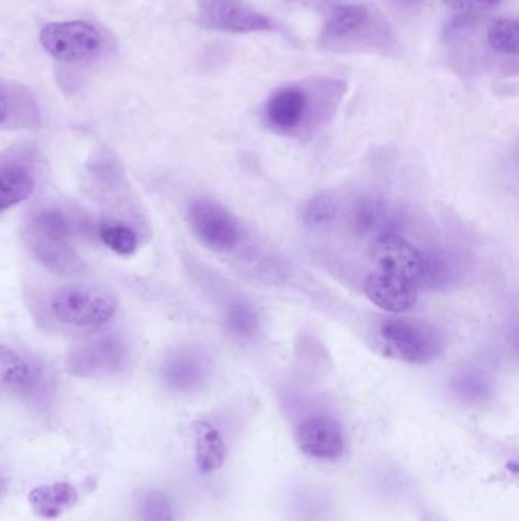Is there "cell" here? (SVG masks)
<instances>
[{"label":"cell","instance_id":"obj_14","mask_svg":"<svg viewBox=\"0 0 519 521\" xmlns=\"http://www.w3.org/2000/svg\"><path fill=\"white\" fill-rule=\"evenodd\" d=\"M28 500L32 511L40 518L55 520L77 505L78 493L69 483L55 482L37 486L29 493Z\"/></svg>","mask_w":519,"mask_h":521},{"label":"cell","instance_id":"obj_2","mask_svg":"<svg viewBox=\"0 0 519 521\" xmlns=\"http://www.w3.org/2000/svg\"><path fill=\"white\" fill-rule=\"evenodd\" d=\"M370 342L379 355L414 365L431 362L443 349V337L436 327L407 317L378 320Z\"/></svg>","mask_w":519,"mask_h":521},{"label":"cell","instance_id":"obj_25","mask_svg":"<svg viewBox=\"0 0 519 521\" xmlns=\"http://www.w3.org/2000/svg\"><path fill=\"white\" fill-rule=\"evenodd\" d=\"M503 0H443V4L451 10L472 13V11L492 10L498 7Z\"/></svg>","mask_w":519,"mask_h":521},{"label":"cell","instance_id":"obj_16","mask_svg":"<svg viewBox=\"0 0 519 521\" xmlns=\"http://www.w3.org/2000/svg\"><path fill=\"white\" fill-rule=\"evenodd\" d=\"M36 189L34 174L20 164L0 167V214L26 202Z\"/></svg>","mask_w":519,"mask_h":521},{"label":"cell","instance_id":"obj_20","mask_svg":"<svg viewBox=\"0 0 519 521\" xmlns=\"http://www.w3.org/2000/svg\"><path fill=\"white\" fill-rule=\"evenodd\" d=\"M99 238L113 252L119 255H131L137 249V237L131 227L118 221H104L99 226Z\"/></svg>","mask_w":519,"mask_h":521},{"label":"cell","instance_id":"obj_28","mask_svg":"<svg viewBox=\"0 0 519 521\" xmlns=\"http://www.w3.org/2000/svg\"><path fill=\"white\" fill-rule=\"evenodd\" d=\"M5 493V482L2 477H0V499H2V496H4Z\"/></svg>","mask_w":519,"mask_h":521},{"label":"cell","instance_id":"obj_8","mask_svg":"<svg viewBox=\"0 0 519 521\" xmlns=\"http://www.w3.org/2000/svg\"><path fill=\"white\" fill-rule=\"evenodd\" d=\"M189 223L197 237L212 249L227 252L241 240L235 215L211 200H194L188 209Z\"/></svg>","mask_w":519,"mask_h":521},{"label":"cell","instance_id":"obj_22","mask_svg":"<svg viewBox=\"0 0 519 521\" xmlns=\"http://www.w3.org/2000/svg\"><path fill=\"white\" fill-rule=\"evenodd\" d=\"M139 517L141 521H174L171 500L162 491H148L139 503Z\"/></svg>","mask_w":519,"mask_h":521},{"label":"cell","instance_id":"obj_7","mask_svg":"<svg viewBox=\"0 0 519 521\" xmlns=\"http://www.w3.org/2000/svg\"><path fill=\"white\" fill-rule=\"evenodd\" d=\"M127 360V348L118 336H101L72 349L66 368L75 377L98 378L118 374Z\"/></svg>","mask_w":519,"mask_h":521},{"label":"cell","instance_id":"obj_12","mask_svg":"<svg viewBox=\"0 0 519 521\" xmlns=\"http://www.w3.org/2000/svg\"><path fill=\"white\" fill-rule=\"evenodd\" d=\"M352 223L355 231L363 237H386V235H398L396 229L399 226L398 214L395 209L375 197H366L358 200L352 211Z\"/></svg>","mask_w":519,"mask_h":521},{"label":"cell","instance_id":"obj_27","mask_svg":"<svg viewBox=\"0 0 519 521\" xmlns=\"http://www.w3.org/2000/svg\"><path fill=\"white\" fill-rule=\"evenodd\" d=\"M398 4L404 5V7H414V5L421 4L422 0H396Z\"/></svg>","mask_w":519,"mask_h":521},{"label":"cell","instance_id":"obj_21","mask_svg":"<svg viewBox=\"0 0 519 521\" xmlns=\"http://www.w3.org/2000/svg\"><path fill=\"white\" fill-rule=\"evenodd\" d=\"M258 313L246 302H236L227 311V328L239 339H249L258 331Z\"/></svg>","mask_w":519,"mask_h":521},{"label":"cell","instance_id":"obj_10","mask_svg":"<svg viewBox=\"0 0 519 521\" xmlns=\"http://www.w3.org/2000/svg\"><path fill=\"white\" fill-rule=\"evenodd\" d=\"M296 442L303 454L317 461H338L346 451L343 427L331 416H311L300 422Z\"/></svg>","mask_w":519,"mask_h":521},{"label":"cell","instance_id":"obj_13","mask_svg":"<svg viewBox=\"0 0 519 521\" xmlns=\"http://www.w3.org/2000/svg\"><path fill=\"white\" fill-rule=\"evenodd\" d=\"M267 119L279 132H291L299 127L308 112V95L297 86L282 87L267 103Z\"/></svg>","mask_w":519,"mask_h":521},{"label":"cell","instance_id":"obj_11","mask_svg":"<svg viewBox=\"0 0 519 521\" xmlns=\"http://www.w3.org/2000/svg\"><path fill=\"white\" fill-rule=\"evenodd\" d=\"M206 360L192 349L172 352L162 368V378L166 386L174 392H192L206 380Z\"/></svg>","mask_w":519,"mask_h":521},{"label":"cell","instance_id":"obj_18","mask_svg":"<svg viewBox=\"0 0 519 521\" xmlns=\"http://www.w3.org/2000/svg\"><path fill=\"white\" fill-rule=\"evenodd\" d=\"M454 395L466 404H481L492 395V383L483 372L468 369L451 381Z\"/></svg>","mask_w":519,"mask_h":521},{"label":"cell","instance_id":"obj_3","mask_svg":"<svg viewBox=\"0 0 519 521\" xmlns=\"http://www.w3.org/2000/svg\"><path fill=\"white\" fill-rule=\"evenodd\" d=\"M118 308V299L107 288L72 284L52 293L48 313L64 330L96 331L112 322Z\"/></svg>","mask_w":519,"mask_h":521},{"label":"cell","instance_id":"obj_4","mask_svg":"<svg viewBox=\"0 0 519 521\" xmlns=\"http://www.w3.org/2000/svg\"><path fill=\"white\" fill-rule=\"evenodd\" d=\"M72 223L60 209H43L31 218L26 243L43 266L55 273H75L83 263L71 247Z\"/></svg>","mask_w":519,"mask_h":521},{"label":"cell","instance_id":"obj_19","mask_svg":"<svg viewBox=\"0 0 519 521\" xmlns=\"http://www.w3.org/2000/svg\"><path fill=\"white\" fill-rule=\"evenodd\" d=\"M518 22L510 17H501L489 25L488 42L495 51L504 55L518 54Z\"/></svg>","mask_w":519,"mask_h":521},{"label":"cell","instance_id":"obj_26","mask_svg":"<svg viewBox=\"0 0 519 521\" xmlns=\"http://www.w3.org/2000/svg\"><path fill=\"white\" fill-rule=\"evenodd\" d=\"M8 116V100L4 90L0 89V124L7 119Z\"/></svg>","mask_w":519,"mask_h":521},{"label":"cell","instance_id":"obj_1","mask_svg":"<svg viewBox=\"0 0 519 521\" xmlns=\"http://www.w3.org/2000/svg\"><path fill=\"white\" fill-rule=\"evenodd\" d=\"M370 259L367 298L389 313L411 310L421 290L422 253L399 235H386L373 240Z\"/></svg>","mask_w":519,"mask_h":521},{"label":"cell","instance_id":"obj_17","mask_svg":"<svg viewBox=\"0 0 519 521\" xmlns=\"http://www.w3.org/2000/svg\"><path fill=\"white\" fill-rule=\"evenodd\" d=\"M369 20V10L364 5H341L335 8L325 26V36L329 39H346L352 36Z\"/></svg>","mask_w":519,"mask_h":521},{"label":"cell","instance_id":"obj_5","mask_svg":"<svg viewBox=\"0 0 519 521\" xmlns=\"http://www.w3.org/2000/svg\"><path fill=\"white\" fill-rule=\"evenodd\" d=\"M0 389L29 404L48 403L52 383L46 369L31 358L0 345Z\"/></svg>","mask_w":519,"mask_h":521},{"label":"cell","instance_id":"obj_24","mask_svg":"<svg viewBox=\"0 0 519 521\" xmlns=\"http://www.w3.org/2000/svg\"><path fill=\"white\" fill-rule=\"evenodd\" d=\"M448 264L442 256L436 253L424 255L422 253L421 287H439L448 281Z\"/></svg>","mask_w":519,"mask_h":521},{"label":"cell","instance_id":"obj_6","mask_svg":"<svg viewBox=\"0 0 519 521\" xmlns=\"http://www.w3.org/2000/svg\"><path fill=\"white\" fill-rule=\"evenodd\" d=\"M40 43L57 60L74 63L96 57L102 49V36L92 23L72 20L46 25Z\"/></svg>","mask_w":519,"mask_h":521},{"label":"cell","instance_id":"obj_9","mask_svg":"<svg viewBox=\"0 0 519 521\" xmlns=\"http://www.w3.org/2000/svg\"><path fill=\"white\" fill-rule=\"evenodd\" d=\"M203 25L230 34L270 31L273 23L246 0H200Z\"/></svg>","mask_w":519,"mask_h":521},{"label":"cell","instance_id":"obj_15","mask_svg":"<svg viewBox=\"0 0 519 521\" xmlns=\"http://www.w3.org/2000/svg\"><path fill=\"white\" fill-rule=\"evenodd\" d=\"M195 464L204 474L215 473L226 461L227 448L221 433L209 422L194 424Z\"/></svg>","mask_w":519,"mask_h":521},{"label":"cell","instance_id":"obj_23","mask_svg":"<svg viewBox=\"0 0 519 521\" xmlns=\"http://www.w3.org/2000/svg\"><path fill=\"white\" fill-rule=\"evenodd\" d=\"M337 217V205L328 195H319L306 206L303 220L309 227H323Z\"/></svg>","mask_w":519,"mask_h":521}]
</instances>
